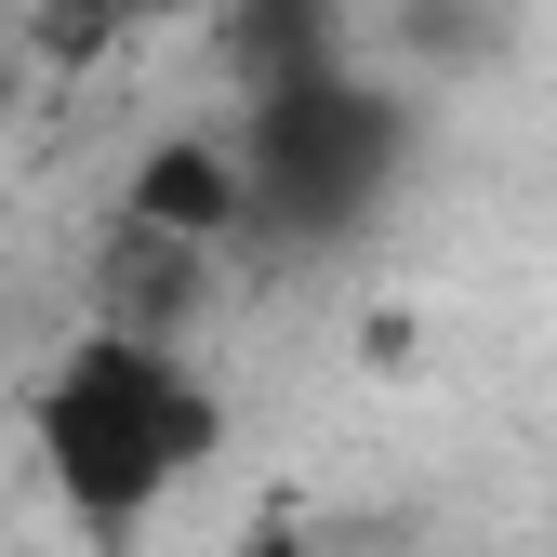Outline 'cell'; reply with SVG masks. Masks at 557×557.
I'll return each mask as SVG.
<instances>
[{
  "instance_id": "1",
  "label": "cell",
  "mask_w": 557,
  "mask_h": 557,
  "mask_svg": "<svg viewBox=\"0 0 557 557\" xmlns=\"http://www.w3.org/2000/svg\"><path fill=\"white\" fill-rule=\"evenodd\" d=\"M27 438H40V478H53L66 531L94 557H147V518L173 505V478H199L226 451V398L199 385L173 345L81 332L27 385Z\"/></svg>"
},
{
  "instance_id": "2",
  "label": "cell",
  "mask_w": 557,
  "mask_h": 557,
  "mask_svg": "<svg viewBox=\"0 0 557 557\" xmlns=\"http://www.w3.org/2000/svg\"><path fill=\"white\" fill-rule=\"evenodd\" d=\"M411 147H425V107L411 81H306L239 107V173H252V239L293 252H345L359 226H385V199L411 186Z\"/></svg>"
},
{
  "instance_id": "3",
  "label": "cell",
  "mask_w": 557,
  "mask_h": 557,
  "mask_svg": "<svg viewBox=\"0 0 557 557\" xmlns=\"http://www.w3.org/2000/svg\"><path fill=\"white\" fill-rule=\"evenodd\" d=\"M226 81L265 107V94H306V81H359V0H226Z\"/></svg>"
},
{
  "instance_id": "4",
  "label": "cell",
  "mask_w": 557,
  "mask_h": 557,
  "mask_svg": "<svg viewBox=\"0 0 557 557\" xmlns=\"http://www.w3.org/2000/svg\"><path fill=\"white\" fill-rule=\"evenodd\" d=\"M199 306H213V252H199V239H160V226L120 213L107 278H94V332H120V345H173V359H186Z\"/></svg>"
},
{
  "instance_id": "5",
  "label": "cell",
  "mask_w": 557,
  "mask_h": 557,
  "mask_svg": "<svg viewBox=\"0 0 557 557\" xmlns=\"http://www.w3.org/2000/svg\"><path fill=\"white\" fill-rule=\"evenodd\" d=\"M120 213H133V226H160V239H199V252H213V239L252 226V173H239L226 133H160V147L133 160Z\"/></svg>"
},
{
  "instance_id": "6",
  "label": "cell",
  "mask_w": 557,
  "mask_h": 557,
  "mask_svg": "<svg viewBox=\"0 0 557 557\" xmlns=\"http://www.w3.org/2000/svg\"><path fill=\"white\" fill-rule=\"evenodd\" d=\"M385 53L411 81H478V66L518 53V14L505 0H385Z\"/></svg>"
},
{
  "instance_id": "7",
  "label": "cell",
  "mask_w": 557,
  "mask_h": 557,
  "mask_svg": "<svg viewBox=\"0 0 557 557\" xmlns=\"http://www.w3.org/2000/svg\"><path fill=\"white\" fill-rule=\"evenodd\" d=\"M239 557H306V531H293V518H252V531H239Z\"/></svg>"
},
{
  "instance_id": "8",
  "label": "cell",
  "mask_w": 557,
  "mask_h": 557,
  "mask_svg": "<svg viewBox=\"0 0 557 557\" xmlns=\"http://www.w3.org/2000/svg\"><path fill=\"white\" fill-rule=\"evenodd\" d=\"M27 94V40H0V107H14Z\"/></svg>"
}]
</instances>
